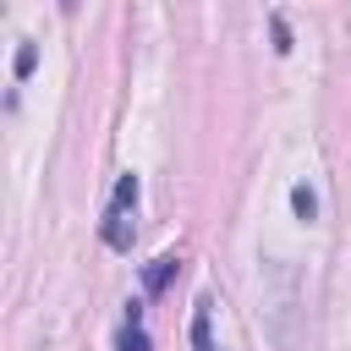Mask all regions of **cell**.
Returning <instances> with one entry per match:
<instances>
[{"label":"cell","mask_w":351,"mask_h":351,"mask_svg":"<svg viewBox=\"0 0 351 351\" xmlns=\"http://www.w3.org/2000/svg\"><path fill=\"white\" fill-rule=\"evenodd\" d=\"M176 274H181V258H176V252H165V258H154V263L143 269V285H148V296H159V291H165V285H170Z\"/></svg>","instance_id":"6da1fadb"},{"label":"cell","mask_w":351,"mask_h":351,"mask_svg":"<svg viewBox=\"0 0 351 351\" xmlns=\"http://www.w3.org/2000/svg\"><path fill=\"white\" fill-rule=\"evenodd\" d=\"M208 313H214V302L197 296V307H192V346H197V351H219L214 335H208Z\"/></svg>","instance_id":"7a4b0ae2"},{"label":"cell","mask_w":351,"mask_h":351,"mask_svg":"<svg viewBox=\"0 0 351 351\" xmlns=\"http://www.w3.org/2000/svg\"><path fill=\"white\" fill-rule=\"evenodd\" d=\"M137 176H121L115 181V192H110V214H137Z\"/></svg>","instance_id":"3957f363"},{"label":"cell","mask_w":351,"mask_h":351,"mask_svg":"<svg viewBox=\"0 0 351 351\" xmlns=\"http://www.w3.org/2000/svg\"><path fill=\"white\" fill-rule=\"evenodd\" d=\"M291 208H296L302 225H313V219H318V192H313L307 181H296V186H291Z\"/></svg>","instance_id":"277c9868"},{"label":"cell","mask_w":351,"mask_h":351,"mask_svg":"<svg viewBox=\"0 0 351 351\" xmlns=\"http://www.w3.org/2000/svg\"><path fill=\"white\" fill-rule=\"evenodd\" d=\"M115 351H154V346H148L143 324H121V335H115Z\"/></svg>","instance_id":"5b68a950"},{"label":"cell","mask_w":351,"mask_h":351,"mask_svg":"<svg viewBox=\"0 0 351 351\" xmlns=\"http://www.w3.org/2000/svg\"><path fill=\"white\" fill-rule=\"evenodd\" d=\"M33 66H38V44H33V38H22V44H16V82H22V77H33Z\"/></svg>","instance_id":"8992f818"},{"label":"cell","mask_w":351,"mask_h":351,"mask_svg":"<svg viewBox=\"0 0 351 351\" xmlns=\"http://www.w3.org/2000/svg\"><path fill=\"white\" fill-rule=\"evenodd\" d=\"M274 49H280V55L291 49V27H285V16H280V11H274Z\"/></svg>","instance_id":"52a82bcc"}]
</instances>
